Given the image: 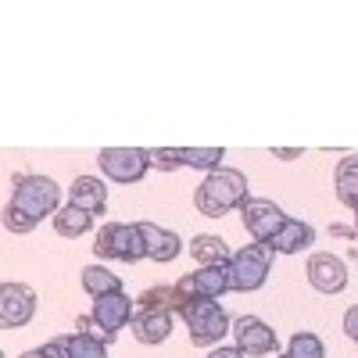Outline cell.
I'll list each match as a JSON object with an SVG mask.
<instances>
[{
  "instance_id": "1f68e13d",
  "label": "cell",
  "mask_w": 358,
  "mask_h": 358,
  "mask_svg": "<svg viewBox=\"0 0 358 358\" xmlns=\"http://www.w3.org/2000/svg\"><path fill=\"white\" fill-rule=\"evenodd\" d=\"M355 233H358V212H355Z\"/></svg>"
},
{
  "instance_id": "4316f807",
  "label": "cell",
  "mask_w": 358,
  "mask_h": 358,
  "mask_svg": "<svg viewBox=\"0 0 358 358\" xmlns=\"http://www.w3.org/2000/svg\"><path fill=\"white\" fill-rule=\"evenodd\" d=\"M344 334H348L351 341H358V305L348 308V315H344Z\"/></svg>"
},
{
  "instance_id": "ac0fdd59",
  "label": "cell",
  "mask_w": 358,
  "mask_h": 358,
  "mask_svg": "<svg viewBox=\"0 0 358 358\" xmlns=\"http://www.w3.org/2000/svg\"><path fill=\"white\" fill-rule=\"evenodd\" d=\"M334 187H337V201L344 208H351V212H358V158H341L337 162Z\"/></svg>"
},
{
  "instance_id": "9a60e30c",
  "label": "cell",
  "mask_w": 358,
  "mask_h": 358,
  "mask_svg": "<svg viewBox=\"0 0 358 358\" xmlns=\"http://www.w3.org/2000/svg\"><path fill=\"white\" fill-rule=\"evenodd\" d=\"M312 226L308 222H301V219H294V215H287V222L268 236V248H273V255H297V251H305L308 244H312Z\"/></svg>"
},
{
  "instance_id": "9c48e42d",
  "label": "cell",
  "mask_w": 358,
  "mask_h": 358,
  "mask_svg": "<svg viewBox=\"0 0 358 358\" xmlns=\"http://www.w3.org/2000/svg\"><path fill=\"white\" fill-rule=\"evenodd\" d=\"M36 315V290L25 283H4L0 287V326L18 330Z\"/></svg>"
},
{
  "instance_id": "2e32d148",
  "label": "cell",
  "mask_w": 358,
  "mask_h": 358,
  "mask_svg": "<svg viewBox=\"0 0 358 358\" xmlns=\"http://www.w3.org/2000/svg\"><path fill=\"white\" fill-rule=\"evenodd\" d=\"M69 204L83 208V212H90V215H104V204H108V187H104V179H97V176H79L76 183H72Z\"/></svg>"
},
{
  "instance_id": "ffe728a7",
  "label": "cell",
  "mask_w": 358,
  "mask_h": 358,
  "mask_svg": "<svg viewBox=\"0 0 358 358\" xmlns=\"http://www.w3.org/2000/svg\"><path fill=\"white\" fill-rule=\"evenodd\" d=\"M90 226H94V215L76 208V204L57 208V215H54V229L62 236H83V233H90Z\"/></svg>"
},
{
  "instance_id": "d6a6232c",
  "label": "cell",
  "mask_w": 358,
  "mask_h": 358,
  "mask_svg": "<svg viewBox=\"0 0 358 358\" xmlns=\"http://www.w3.org/2000/svg\"><path fill=\"white\" fill-rule=\"evenodd\" d=\"M280 358H290V355H280Z\"/></svg>"
},
{
  "instance_id": "5b68a950",
  "label": "cell",
  "mask_w": 358,
  "mask_h": 358,
  "mask_svg": "<svg viewBox=\"0 0 358 358\" xmlns=\"http://www.w3.org/2000/svg\"><path fill=\"white\" fill-rule=\"evenodd\" d=\"M57 201H62V187L47 176H15V197L11 204L22 208L25 215H33L36 222L43 215H57Z\"/></svg>"
},
{
  "instance_id": "8fae6325",
  "label": "cell",
  "mask_w": 358,
  "mask_h": 358,
  "mask_svg": "<svg viewBox=\"0 0 358 358\" xmlns=\"http://www.w3.org/2000/svg\"><path fill=\"white\" fill-rule=\"evenodd\" d=\"M241 219H244L248 233L255 236L258 244H268V236H273V233L287 222L283 208H280V204H273V201H262V197L244 201V208H241Z\"/></svg>"
},
{
  "instance_id": "f546056e",
  "label": "cell",
  "mask_w": 358,
  "mask_h": 358,
  "mask_svg": "<svg viewBox=\"0 0 358 358\" xmlns=\"http://www.w3.org/2000/svg\"><path fill=\"white\" fill-rule=\"evenodd\" d=\"M330 233H334V236H358L351 226H330Z\"/></svg>"
},
{
  "instance_id": "484cf974",
  "label": "cell",
  "mask_w": 358,
  "mask_h": 358,
  "mask_svg": "<svg viewBox=\"0 0 358 358\" xmlns=\"http://www.w3.org/2000/svg\"><path fill=\"white\" fill-rule=\"evenodd\" d=\"M4 226H8L15 236H22V233H33V229H36V219H33V215H25L22 208L8 204V208H4Z\"/></svg>"
},
{
  "instance_id": "277c9868",
  "label": "cell",
  "mask_w": 358,
  "mask_h": 358,
  "mask_svg": "<svg viewBox=\"0 0 358 358\" xmlns=\"http://www.w3.org/2000/svg\"><path fill=\"white\" fill-rule=\"evenodd\" d=\"M179 319L187 322L190 341L197 348H215L229 334V326H233L219 301H187L183 308H179Z\"/></svg>"
},
{
  "instance_id": "4dcf8cb0",
  "label": "cell",
  "mask_w": 358,
  "mask_h": 358,
  "mask_svg": "<svg viewBox=\"0 0 358 358\" xmlns=\"http://www.w3.org/2000/svg\"><path fill=\"white\" fill-rule=\"evenodd\" d=\"M273 155H276V158H287V162H290V158H301V151H273Z\"/></svg>"
},
{
  "instance_id": "7c38bea8",
  "label": "cell",
  "mask_w": 358,
  "mask_h": 358,
  "mask_svg": "<svg viewBox=\"0 0 358 358\" xmlns=\"http://www.w3.org/2000/svg\"><path fill=\"white\" fill-rule=\"evenodd\" d=\"M308 283L319 294H341L348 287V265L330 251H319L308 258Z\"/></svg>"
},
{
  "instance_id": "e0dca14e",
  "label": "cell",
  "mask_w": 358,
  "mask_h": 358,
  "mask_svg": "<svg viewBox=\"0 0 358 358\" xmlns=\"http://www.w3.org/2000/svg\"><path fill=\"white\" fill-rule=\"evenodd\" d=\"M190 255H194L197 265H229V258H233L229 244L222 241V236H212V233L194 236V241H190Z\"/></svg>"
},
{
  "instance_id": "30bf717a",
  "label": "cell",
  "mask_w": 358,
  "mask_h": 358,
  "mask_svg": "<svg viewBox=\"0 0 358 358\" xmlns=\"http://www.w3.org/2000/svg\"><path fill=\"white\" fill-rule=\"evenodd\" d=\"M236 337V348H241L244 355H276L280 348V337L273 326H265L258 315H241V319H233V330Z\"/></svg>"
},
{
  "instance_id": "5bb4252c",
  "label": "cell",
  "mask_w": 358,
  "mask_h": 358,
  "mask_svg": "<svg viewBox=\"0 0 358 358\" xmlns=\"http://www.w3.org/2000/svg\"><path fill=\"white\" fill-rule=\"evenodd\" d=\"M172 334V312L169 308H140L133 315V337L140 344H162Z\"/></svg>"
},
{
  "instance_id": "52a82bcc",
  "label": "cell",
  "mask_w": 358,
  "mask_h": 358,
  "mask_svg": "<svg viewBox=\"0 0 358 358\" xmlns=\"http://www.w3.org/2000/svg\"><path fill=\"white\" fill-rule=\"evenodd\" d=\"M97 165L111 183H140L151 169L143 147H104L97 155Z\"/></svg>"
},
{
  "instance_id": "603a6c76",
  "label": "cell",
  "mask_w": 358,
  "mask_h": 358,
  "mask_svg": "<svg viewBox=\"0 0 358 358\" xmlns=\"http://www.w3.org/2000/svg\"><path fill=\"white\" fill-rule=\"evenodd\" d=\"M136 301H140V308H169V312L183 308V297L176 294V287H151V290H143Z\"/></svg>"
},
{
  "instance_id": "44dd1931",
  "label": "cell",
  "mask_w": 358,
  "mask_h": 358,
  "mask_svg": "<svg viewBox=\"0 0 358 358\" xmlns=\"http://www.w3.org/2000/svg\"><path fill=\"white\" fill-rule=\"evenodd\" d=\"M222 158H226L222 147H179V162H183L187 169H204V172H215Z\"/></svg>"
},
{
  "instance_id": "3957f363",
  "label": "cell",
  "mask_w": 358,
  "mask_h": 358,
  "mask_svg": "<svg viewBox=\"0 0 358 358\" xmlns=\"http://www.w3.org/2000/svg\"><path fill=\"white\" fill-rule=\"evenodd\" d=\"M94 255L101 262H129V265L147 258L140 222H108V226H101L97 241H94Z\"/></svg>"
},
{
  "instance_id": "7a4b0ae2",
  "label": "cell",
  "mask_w": 358,
  "mask_h": 358,
  "mask_svg": "<svg viewBox=\"0 0 358 358\" xmlns=\"http://www.w3.org/2000/svg\"><path fill=\"white\" fill-rule=\"evenodd\" d=\"M226 268H229V290H236V294L262 290L268 273H273V248L255 241V244H248L241 251H233Z\"/></svg>"
},
{
  "instance_id": "f1b7e54d",
  "label": "cell",
  "mask_w": 358,
  "mask_h": 358,
  "mask_svg": "<svg viewBox=\"0 0 358 358\" xmlns=\"http://www.w3.org/2000/svg\"><path fill=\"white\" fill-rule=\"evenodd\" d=\"M18 358H54L50 351H47V344L43 348H36V351H25V355H18Z\"/></svg>"
},
{
  "instance_id": "4fadbf2b",
  "label": "cell",
  "mask_w": 358,
  "mask_h": 358,
  "mask_svg": "<svg viewBox=\"0 0 358 358\" xmlns=\"http://www.w3.org/2000/svg\"><path fill=\"white\" fill-rule=\"evenodd\" d=\"M140 233H143V244H147V258L158 262V265H169L179 258V251H183V241L165 229V226H155V222H140Z\"/></svg>"
},
{
  "instance_id": "d6986e66",
  "label": "cell",
  "mask_w": 358,
  "mask_h": 358,
  "mask_svg": "<svg viewBox=\"0 0 358 358\" xmlns=\"http://www.w3.org/2000/svg\"><path fill=\"white\" fill-rule=\"evenodd\" d=\"M83 290H86L90 297L118 294V290H122V280H118L108 265H86V268H83Z\"/></svg>"
},
{
  "instance_id": "cb8c5ba5",
  "label": "cell",
  "mask_w": 358,
  "mask_h": 358,
  "mask_svg": "<svg viewBox=\"0 0 358 358\" xmlns=\"http://www.w3.org/2000/svg\"><path fill=\"white\" fill-rule=\"evenodd\" d=\"M287 355H290V358H326V348H322V341H319L315 334L301 330V334H294V337H290Z\"/></svg>"
},
{
  "instance_id": "ba28073f",
  "label": "cell",
  "mask_w": 358,
  "mask_h": 358,
  "mask_svg": "<svg viewBox=\"0 0 358 358\" xmlns=\"http://www.w3.org/2000/svg\"><path fill=\"white\" fill-rule=\"evenodd\" d=\"M229 290V268L226 265H197V273L176 283V294L187 301H219Z\"/></svg>"
},
{
  "instance_id": "d4e9b609",
  "label": "cell",
  "mask_w": 358,
  "mask_h": 358,
  "mask_svg": "<svg viewBox=\"0 0 358 358\" xmlns=\"http://www.w3.org/2000/svg\"><path fill=\"white\" fill-rule=\"evenodd\" d=\"M147 162H151L155 169H162V172L183 169V162H179V147H151V151H147Z\"/></svg>"
},
{
  "instance_id": "83f0119b",
  "label": "cell",
  "mask_w": 358,
  "mask_h": 358,
  "mask_svg": "<svg viewBox=\"0 0 358 358\" xmlns=\"http://www.w3.org/2000/svg\"><path fill=\"white\" fill-rule=\"evenodd\" d=\"M208 358H244V351L241 348H212Z\"/></svg>"
},
{
  "instance_id": "8992f818",
  "label": "cell",
  "mask_w": 358,
  "mask_h": 358,
  "mask_svg": "<svg viewBox=\"0 0 358 358\" xmlns=\"http://www.w3.org/2000/svg\"><path fill=\"white\" fill-rule=\"evenodd\" d=\"M94 337L111 344L118 337V330H122L126 322H133V301H129V294L126 290H118V294H104V297H94Z\"/></svg>"
},
{
  "instance_id": "6da1fadb",
  "label": "cell",
  "mask_w": 358,
  "mask_h": 358,
  "mask_svg": "<svg viewBox=\"0 0 358 358\" xmlns=\"http://www.w3.org/2000/svg\"><path fill=\"white\" fill-rule=\"evenodd\" d=\"M248 197V176L241 169H215V172H208L204 176V183L197 187L194 194V204H197V212L208 215V219H219L226 212H241Z\"/></svg>"
},
{
  "instance_id": "7402d4cb",
  "label": "cell",
  "mask_w": 358,
  "mask_h": 358,
  "mask_svg": "<svg viewBox=\"0 0 358 358\" xmlns=\"http://www.w3.org/2000/svg\"><path fill=\"white\" fill-rule=\"evenodd\" d=\"M65 358H108V344L94 334H72L65 337Z\"/></svg>"
}]
</instances>
